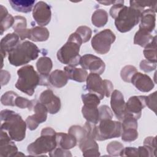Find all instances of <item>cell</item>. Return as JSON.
Here are the masks:
<instances>
[{
  "label": "cell",
  "mask_w": 157,
  "mask_h": 157,
  "mask_svg": "<svg viewBox=\"0 0 157 157\" xmlns=\"http://www.w3.org/2000/svg\"><path fill=\"white\" fill-rule=\"evenodd\" d=\"M1 129L7 131L12 140L21 141L26 136V123L21 117L10 110H3L1 112Z\"/></svg>",
  "instance_id": "cell-1"
},
{
  "label": "cell",
  "mask_w": 157,
  "mask_h": 157,
  "mask_svg": "<svg viewBox=\"0 0 157 157\" xmlns=\"http://www.w3.org/2000/svg\"><path fill=\"white\" fill-rule=\"evenodd\" d=\"M83 127L96 140L99 141L119 137L123 131L121 123L112 119L100 120L98 126L86 121Z\"/></svg>",
  "instance_id": "cell-2"
},
{
  "label": "cell",
  "mask_w": 157,
  "mask_h": 157,
  "mask_svg": "<svg viewBox=\"0 0 157 157\" xmlns=\"http://www.w3.org/2000/svg\"><path fill=\"white\" fill-rule=\"evenodd\" d=\"M82 43V40L78 34H71L67 42L58 51V59L67 66L75 67L78 65L81 58L79 55L80 47Z\"/></svg>",
  "instance_id": "cell-3"
},
{
  "label": "cell",
  "mask_w": 157,
  "mask_h": 157,
  "mask_svg": "<svg viewBox=\"0 0 157 157\" xmlns=\"http://www.w3.org/2000/svg\"><path fill=\"white\" fill-rule=\"evenodd\" d=\"M39 53V49L34 44L25 40L19 43L8 53V60L11 65L20 66L36 59Z\"/></svg>",
  "instance_id": "cell-4"
},
{
  "label": "cell",
  "mask_w": 157,
  "mask_h": 157,
  "mask_svg": "<svg viewBox=\"0 0 157 157\" xmlns=\"http://www.w3.org/2000/svg\"><path fill=\"white\" fill-rule=\"evenodd\" d=\"M56 135V132L52 128L42 129L40 136L28 146V153L36 156L52 151L57 147Z\"/></svg>",
  "instance_id": "cell-5"
},
{
  "label": "cell",
  "mask_w": 157,
  "mask_h": 157,
  "mask_svg": "<svg viewBox=\"0 0 157 157\" xmlns=\"http://www.w3.org/2000/svg\"><path fill=\"white\" fill-rule=\"evenodd\" d=\"M18 80L15 87L20 91L31 96L36 86L40 85V77L31 65H26L17 71Z\"/></svg>",
  "instance_id": "cell-6"
},
{
  "label": "cell",
  "mask_w": 157,
  "mask_h": 157,
  "mask_svg": "<svg viewBox=\"0 0 157 157\" xmlns=\"http://www.w3.org/2000/svg\"><path fill=\"white\" fill-rule=\"evenodd\" d=\"M142 12L132 7L123 6L115 18V25L121 33L131 31L139 23Z\"/></svg>",
  "instance_id": "cell-7"
},
{
  "label": "cell",
  "mask_w": 157,
  "mask_h": 157,
  "mask_svg": "<svg viewBox=\"0 0 157 157\" xmlns=\"http://www.w3.org/2000/svg\"><path fill=\"white\" fill-rule=\"evenodd\" d=\"M86 81L87 90L96 94L100 99H104V96L109 97L112 93V83L109 80H102L98 74L90 72Z\"/></svg>",
  "instance_id": "cell-8"
},
{
  "label": "cell",
  "mask_w": 157,
  "mask_h": 157,
  "mask_svg": "<svg viewBox=\"0 0 157 157\" xmlns=\"http://www.w3.org/2000/svg\"><path fill=\"white\" fill-rule=\"evenodd\" d=\"M116 36L109 29H105L97 33L91 39V44L98 54L104 55L109 52L111 45L115 42Z\"/></svg>",
  "instance_id": "cell-9"
},
{
  "label": "cell",
  "mask_w": 157,
  "mask_h": 157,
  "mask_svg": "<svg viewBox=\"0 0 157 157\" xmlns=\"http://www.w3.org/2000/svg\"><path fill=\"white\" fill-rule=\"evenodd\" d=\"M79 64L85 70H89L91 73L102 74L105 69L104 62L99 57L92 54H85L81 56Z\"/></svg>",
  "instance_id": "cell-10"
},
{
  "label": "cell",
  "mask_w": 157,
  "mask_h": 157,
  "mask_svg": "<svg viewBox=\"0 0 157 157\" xmlns=\"http://www.w3.org/2000/svg\"><path fill=\"white\" fill-rule=\"evenodd\" d=\"M33 17L39 26L47 25L52 17L50 6L44 1H39L33 8Z\"/></svg>",
  "instance_id": "cell-11"
},
{
  "label": "cell",
  "mask_w": 157,
  "mask_h": 157,
  "mask_svg": "<svg viewBox=\"0 0 157 157\" xmlns=\"http://www.w3.org/2000/svg\"><path fill=\"white\" fill-rule=\"evenodd\" d=\"M33 110L34 114L29 116L26 119L27 128L31 130H35L40 123L46 121L48 110L46 107L41 102H36L34 105Z\"/></svg>",
  "instance_id": "cell-12"
},
{
  "label": "cell",
  "mask_w": 157,
  "mask_h": 157,
  "mask_svg": "<svg viewBox=\"0 0 157 157\" xmlns=\"http://www.w3.org/2000/svg\"><path fill=\"white\" fill-rule=\"evenodd\" d=\"M145 96H134L129 98L125 104L126 115H129L136 119L140 118L142 110L146 106Z\"/></svg>",
  "instance_id": "cell-13"
},
{
  "label": "cell",
  "mask_w": 157,
  "mask_h": 157,
  "mask_svg": "<svg viewBox=\"0 0 157 157\" xmlns=\"http://www.w3.org/2000/svg\"><path fill=\"white\" fill-rule=\"evenodd\" d=\"M39 101L46 107L50 114H55L60 110V99L55 95L51 90L48 89L42 91L39 96Z\"/></svg>",
  "instance_id": "cell-14"
},
{
  "label": "cell",
  "mask_w": 157,
  "mask_h": 157,
  "mask_svg": "<svg viewBox=\"0 0 157 157\" xmlns=\"http://www.w3.org/2000/svg\"><path fill=\"white\" fill-rule=\"evenodd\" d=\"M125 104L123 94L117 90L112 91L110 99L111 108L116 118L120 121H122L126 115Z\"/></svg>",
  "instance_id": "cell-15"
},
{
  "label": "cell",
  "mask_w": 157,
  "mask_h": 157,
  "mask_svg": "<svg viewBox=\"0 0 157 157\" xmlns=\"http://www.w3.org/2000/svg\"><path fill=\"white\" fill-rule=\"evenodd\" d=\"M7 132L1 130L0 137V156L12 157L17 156L18 148Z\"/></svg>",
  "instance_id": "cell-16"
},
{
  "label": "cell",
  "mask_w": 157,
  "mask_h": 157,
  "mask_svg": "<svg viewBox=\"0 0 157 157\" xmlns=\"http://www.w3.org/2000/svg\"><path fill=\"white\" fill-rule=\"evenodd\" d=\"M79 148L84 156H100L98 144L91 134L87 131L86 136L79 142Z\"/></svg>",
  "instance_id": "cell-17"
},
{
  "label": "cell",
  "mask_w": 157,
  "mask_h": 157,
  "mask_svg": "<svg viewBox=\"0 0 157 157\" xmlns=\"http://www.w3.org/2000/svg\"><path fill=\"white\" fill-rule=\"evenodd\" d=\"M53 67L52 59L49 57H40L36 62L37 72L40 74V85H48V74Z\"/></svg>",
  "instance_id": "cell-18"
},
{
  "label": "cell",
  "mask_w": 157,
  "mask_h": 157,
  "mask_svg": "<svg viewBox=\"0 0 157 157\" xmlns=\"http://www.w3.org/2000/svg\"><path fill=\"white\" fill-rule=\"evenodd\" d=\"M131 82L138 90L145 93L151 91L155 86V83L148 75L138 72L132 76Z\"/></svg>",
  "instance_id": "cell-19"
},
{
  "label": "cell",
  "mask_w": 157,
  "mask_h": 157,
  "mask_svg": "<svg viewBox=\"0 0 157 157\" xmlns=\"http://www.w3.org/2000/svg\"><path fill=\"white\" fill-rule=\"evenodd\" d=\"M139 29L151 33L155 28L156 12L151 9L144 10L141 13Z\"/></svg>",
  "instance_id": "cell-20"
},
{
  "label": "cell",
  "mask_w": 157,
  "mask_h": 157,
  "mask_svg": "<svg viewBox=\"0 0 157 157\" xmlns=\"http://www.w3.org/2000/svg\"><path fill=\"white\" fill-rule=\"evenodd\" d=\"M19 38L16 33H13L7 34L1 39L0 48L2 61L6 56V53H9L20 43Z\"/></svg>",
  "instance_id": "cell-21"
},
{
  "label": "cell",
  "mask_w": 157,
  "mask_h": 157,
  "mask_svg": "<svg viewBox=\"0 0 157 157\" xmlns=\"http://www.w3.org/2000/svg\"><path fill=\"white\" fill-rule=\"evenodd\" d=\"M64 71L66 74L68 79L78 82H83L86 81L88 77L87 71L83 68H77L74 66H67L64 67Z\"/></svg>",
  "instance_id": "cell-22"
},
{
  "label": "cell",
  "mask_w": 157,
  "mask_h": 157,
  "mask_svg": "<svg viewBox=\"0 0 157 157\" xmlns=\"http://www.w3.org/2000/svg\"><path fill=\"white\" fill-rule=\"evenodd\" d=\"M56 140L57 147L64 150H69L77 145V139L71 134L63 132L56 133Z\"/></svg>",
  "instance_id": "cell-23"
},
{
  "label": "cell",
  "mask_w": 157,
  "mask_h": 157,
  "mask_svg": "<svg viewBox=\"0 0 157 157\" xmlns=\"http://www.w3.org/2000/svg\"><path fill=\"white\" fill-rule=\"evenodd\" d=\"M68 80V77L64 71L56 69L53 71L48 76V83L53 86L60 88L65 86Z\"/></svg>",
  "instance_id": "cell-24"
},
{
  "label": "cell",
  "mask_w": 157,
  "mask_h": 157,
  "mask_svg": "<svg viewBox=\"0 0 157 157\" xmlns=\"http://www.w3.org/2000/svg\"><path fill=\"white\" fill-rule=\"evenodd\" d=\"M15 21L12 26L14 33H16L21 40L28 38L29 29H27L26 19L22 16H15Z\"/></svg>",
  "instance_id": "cell-25"
},
{
  "label": "cell",
  "mask_w": 157,
  "mask_h": 157,
  "mask_svg": "<svg viewBox=\"0 0 157 157\" xmlns=\"http://www.w3.org/2000/svg\"><path fill=\"white\" fill-rule=\"evenodd\" d=\"M50 36L47 28L42 26H35L29 29L28 39L34 42H44L47 40Z\"/></svg>",
  "instance_id": "cell-26"
},
{
  "label": "cell",
  "mask_w": 157,
  "mask_h": 157,
  "mask_svg": "<svg viewBox=\"0 0 157 157\" xmlns=\"http://www.w3.org/2000/svg\"><path fill=\"white\" fill-rule=\"evenodd\" d=\"M0 31L1 35H2L5 31L13 26L15 21V18L12 16V15L8 13L7 9L2 5L0 6Z\"/></svg>",
  "instance_id": "cell-27"
},
{
  "label": "cell",
  "mask_w": 157,
  "mask_h": 157,
  "mask_svg": "<svg viewBox=\"0 0 157 157\" xmlns=\"http://www.w3.org/2000/svg\"><path fill=\"white\" fill-rule=\"evenodd\" d=\"M9 3L13 10L18 12L29 13L32 10L35 1L10 0Z\"/></svg>",
  "instance_id": "cell-28"
},
{
  "label": "cell",
  "mask_w": 157,
  "mask_h": 157,
  "mask_svg": "<svg viewBox=\"0 0 157 157\" xmlns=\"http://www.w3.org/2000/svg\"><path fill=\"white\" fill-rule=\"evenodd\" d=\"M82 113L88 122L96 124L99 121V112L98 107L83 105Z\"/></svg>",
  "instance_id": "cell-29"
},
{
  "label": "cell",
  "mask_w": 157,
  "mask_h": 157,
  "mask_svg": "<svg viewBox=\"0 0 157 157\" xmlns=\"http://www.w3.org/2000/svg\"><path fill=\"white\" fill-rule=\"evenodd\" d=\"M153 39V37L150 34V33L139 29L135 34L134 44L142 47H145L152 41Z\"/></svg>",
  "instance_id": "cell-30"
},
{
  "label": "cell",
  "mask_w": 157,
  "mask_h": 157,
  "mask_svg": "<svg viewBox=\"0 0 157 157\" xmlns=\"http://www.w3.org/2000/svg\"><path fill=\"white\" fill-rule=\"evenodd\" d=\"M108 13L103 9L96 10L91 17V22L98 28L103 27L108 21Z\"/></svg>",
  "instance_id": "cell-31"
},
{
  "label": "cell",
  "mask_w": 157,
  "mask_h": 157,
  "mask_svg": "<svg viewBox=\"0 0 157 157\" xmlns=\"http://www.w3.org/2000/svg\"><path fill=\"white\" fill-rule=\"evenodd\" d=\"M144 48V55L146 59L156 63V36H154L152 41Z\"/></svg>",
  "instance_id": "cell-32"
},
{
  "label": "cell",
  "mask_w": 157,
  "mask_h": 157,
  "mask_svg": "<svg viewBox=\"0 0 157 157\" xmlns=\"http://www.w3.org/2000/svg\"><path fill=\"white\" fill-rule=\"evenodd\" d=\"M82 100L83 101V105L93 107H98L100 104L101 101L99 98L96 94L91 93L82 94Z\"/></svg>",
  "instance_id": "cell-33"
},
{
  "label": "cell",
  "mask_w": 157,
  "mask_h": 157,
  "mask_svg": "<svg viewBox=\"0 0 157 157\" xmlns=\"http://www.w3.org/2000/svg\"><path fill=\"white\" fill-rule=\"evenodd\" d=\"M68 133L72 135L78 142H80L86 135V131L85 128L78 125L71 126L68 129Z\"/></svg>",
  "instance_id": "cell-34"
},
{
  "label": "cell",
  "mask_w": 157,
  "mask_h": 157,
  "mask_svg": "<svg viewBox=\"0 0 157 157\" xmlns=\"http://www.w3.org/2000/svg\"><path fill=\"white\" fill-rule=\"evenodd\" d=\"M137 72V69L131 65L125 66L120 72V75L123 81L130 83L131 78Z\"/></svg>",
  "instance_id": "cell-35"
},
{
  "label": "cell",
  "mask_w": 157,
  "mask_h": 157,
  "mask_svg": "<svg viewBox=\"0 0 157 157\" xmlns=\"http://www.w3.org/2000/svg\"><path fill=\"white\" fill-rule=\"evenodd\" d=\"M129 4L131 7L137 9L141 12H143L144 10V9L147 7H150V9H151L152 10L156 12V2L130 1Z\"/></svg>",
  "instance_id": "cell-36"
},
{
  "label": "cell",
  "mask_w": 157,
  "mask_h": 157,
  "mask_svg": "<svg viewBox=\"0 0 157 157\" xmlns=\"http://www.w3.org/2000/svg\"><path fill=\"white\" fill-rule=\"evenodd\" d=\"M18 94L12 91H9L3 94L1 98L2 105L6 106H15V101Z\"/></svg>",
  "instance_id": "cell-37"
},
{
  "label": "cell",
  "mask_w": 157,
  "mask_h": 157,
  "mask_svg": "<svg viewBox=\"0 0 157 157\" xmlns=\"http://www.w3.org/2000/svg\"><path fill=\"white\" fill-rule=\"evenodd\" d=\"M138 137L137 129L127 128L123 129L121 133V139L124 142H132Z\"/></svg>",
  "instance_id": "cell-38"
},
{
  "label": "cell",
  "mask_w": 157,
  "mask_h": 157,
  "mask_svg": "<svg viewBox=\"0 0 157 157\" xmlns=\"http://www.w3.org/2000/svg\"><path fill=\"white\" fill-rule=\"evenodd\" d=\"M123 148V145L120 142L113 141L107 145V151L110 156H120V153Z\"/></svg>",
  "instance_id": "cell-39"
},
{
  "label": "cell",
  "mask_w": 157,
  "mask_h": 157,
  "mask_svg": "<svg viewBox=\"0 0 157 157\" xmlns=\"http://www.w3.org/2000/svg\"><path fill=\"white\" fill-rule=\"evenodd\" d=\"M75 33L80 36L83 43L88 42L90 39L92 34V31L91 28L86 26H79L78 28H77Z\"/></svg>",
  "instance_id": "cell-40"
},
{
  "label": "cell",
  "mask_w": 157,
  "mask_h": 157,
  "mask_svg": "<svg viewBox=\"0 0 157 157\" xmlns=\"http://www.w3.org/2000/svg\"><path fill=\"white\" fill-rule=\"evenodd\" d=\"M137 120L134 118L133 117L129 115H126L122 120V129L127 128L137 129L138 124Z\"/></svg>",
  "instance_id": "cell-41"
},
{
  "label": "cell",
  "mask_w": 157,
  "mask_h": 157,
  "mask_svg": "<svg viewBox=\"0 0 157 157\" xmlns=\"http://www.w3.org/2000/svg\"><path fill=\"white\" fill-rule=\"evenodd\" d=\"M15 106L20 109L28 108L29 110L34 107L33 101H29L26 98L18 96L15 101Z\"/></svg>",
  "instance_id": "cell-42"
},
{
  "label": "cell",
  "mask_w": 157,
  "mask_h": 157,
  "mask_svg": "<svg viewBox=\"0 0 157 157\" xmlns=\"http://www.w3.org/2000/svg\"><path fill=\"white\" fill-rule=\"evenodd\" d=\"M139 156H156V150L151 148L149 146H140L137 148Z\"/></svg>",
  "instance_id": "cell-43"
},
{
  "label": "cell",
  "mask_w": 157,
  "mask_h": 157,
  "mask_svg": "<svg viewBox=\"0 0 157 157\" xmlns=\"http://www.w3.org/2000/svg\"><path fill=\"white\" fill-rule=\"evenodd\" d=\"M99 112V121L105 119H112L113 112L111 109L106 105H103L98 108Z\"/></svg>",
  "instance_id": "cell-44"
},
{
  "label": "cell",
  "mask_w": 157,
  "mask_h": 157,
  "mask_svg": "<svg viewBox=\"0 0 157 157\" xmlns=\"http://www.w3.org/2000/svg\"><path fill=\"white\" fill-rule=\"evenodd\" d=\"M156 91L149 94L148 96H146L145 101L146 105L155 113H156Z\"/></svg>",
  "instance_id": "cell-45"
},
{
  "label": "cell",
  "mask_w": 157,
  "mask_h": 157,
  "mask_svg": "<svg viewBox=\"0 0 157 157\" xmlns=\"http://www.w3.org/2000/svg\"><path fill=\"white\" fill-rule=\"evenodd\" d=\"M139 66L140 69L145 72H149L156 69V63L150 62L147 59H144L141 61Z\"/></svg>",
  "instance_id": "cell-46"
},
{
  "label": "cell",
  "mask_w": 157,
  "mask_h": 157,
  "mask_svg": "<svg viewBox=\"0 0 157 157\" xmlns=\"http://www.w3.org/2000/svg\"><path fill=\"white\" fill-rule=\"evenodd\" d=\"M49 156L52 157H59V156H72V154L68 150H64L61 148L58 147L55 148L52 151L49 153Z\"/></svg>",
  "instance_id": "cell-47"
},
{
  "label": "cell",
  "mask_w": 157,
  "mask_h": 157,
  "mask_svg": "<svg viewBox=\"0 0 157 157\" xmlns=\"http://www.w3.org/2000/svg\"><path fill=\"white\" fill-rule=\"evenodd\" d=\"M121 156H139L137 148L135 147L123 148L120 153Z\"/></svg>",
  "instance_id": "cell-48"
},
{
  "label": "cell",
  "mask_w": 157,
  "mask_h": 157,
  "mask_svg": "<svg viewBox=\"0 0 157 157\" xmlns=\"http://www.w3.org/2000/svg\"><path fill=\"white\" fill-rule=\"evenodd\" d=\"M123 1H116V2L113 4L112 7L110 9V15L113 18H115L117 13L120 11V10L122 8L123 5Z\"/></svg>",
  "instance_id": "cell-49"
},
{
  "label": "cell",
  "mask_w": 157,
  "mask_h": 157,
  "mask_svg": "<svg viewBox=\"0 0 157 157\" xmlns=\"http://www.w3.org/2000/svg\"><path fill=\"white\" fill-rule=\"evenodd\" d=\"M144 145L150 147L151 148L156 150V137H147L145 139L144 141Z\"/></svg>",
  "instance_id": "cell-50"
},
{
  "label": "cell",
  "mask_w": 157,
  "mask_h": 157,
  "mask_svg": "<svg viewBox=\"0 0 157 157\" xmlns=\"http://www.w3.org/2000/svg\"><path fill=\"white\" fill-rule=\"evenodd\" d=\"M1 86H4L9 82L10 79V73L4 70H1Z\"/></svg>",
  "instance_id": "cell-51"
},
{
  "label": "cell",
  "mask_w": 157,
  "mask_h": 157,
  "mask_svg": "<svg viewBox=\"0 0 157 157\" xmlns=\"http://www.w3.org/2000/svg\"><path fill=\"white\" fill-rule=\"evenodd\" d=\"M98 2L105 6H109L110 4H114L116 2V1H98Z\"/></svg>",
  "instance_id": "cell-52"
}]
</instances>
